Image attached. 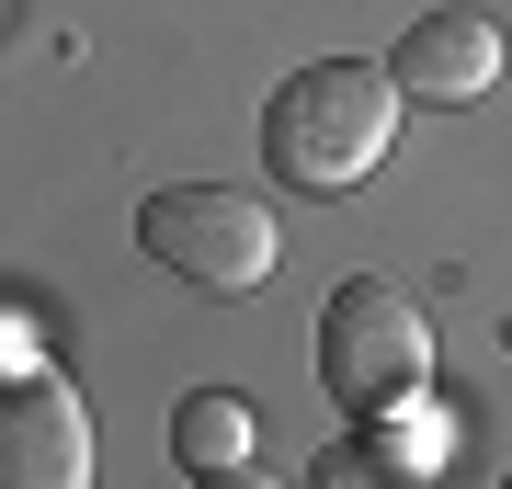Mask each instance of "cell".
Wrapping results in <instances>:
<instances>
[{
  "label": "cell",
  "mask_w": 512,
  "mask_h": 489,
  "mask_svg": "<svg viewBox=\"0 0 512 489\" xmlns=\"http://www.w3.org/2000/svg\"><path fill=\"white\" fill-rule=\"evenodd\" d=\"M387 137H399V80L376 57H319L262 103V171L285 194H319V205L353 194L387 160Z\"/></svg>",
  "instance_id": "cell-1"
},
{
  "label": "cell",
  "mask_w": 512,
  "mask_h": 489,
  "mask_svg": "<svg viewBox=\"0 0 512 489\" xmlns=\"http://www.w3.org/2000/svg\"><path fill=\"white\" fill-rule=\"evenodd\" d=\"M319 376L342 410H410L421 387H433V319H421L410 285H387V273H353V285H330L319 308Z\"/></svg>",
  "instance_id": "cell-2"
},
{
  "label": "cell",
  "mask_w": 512,
  "mask_h": 489,
  "mask_svg": "<svg viewBox=\"0 0 512 489\" xmlns=\"http://www.w3.org/2000/svg\"><path fill=\"white\" fill-rule=\"evenodd\" d=\"M137 251L183 273L194 296H251L274 273V205L239 194V182H160L137 205Z\"/></svg>",
  "instance_id": "cell-3"
},
{
  "label": "cell",
  "mask_w": 512,
  "mask_h": 489,
  "mask_svg": "<svg viewBox=\"0 0 512 489\" xmlns=\"http://www.w3.org/2000/svg\"><path fill=\"white\" fill-rule=\"evenodd\" d=\"M0 489H92V410L69 376H0Z\"/></svg>",
  "instance_id": "cell-4"
},
{
  "label": "cell",
  "mask_w": 512,
  "mask_h": 489,
  "mask_svg": "<svg viewBox=\"0 0 512 489\" xmlns=\"http://www.w3.org/2000/svg\"><path fill=\"white\" fill-rule=\"evenodd\" d=\"M501 23L490 12H421L399 46H387V80H399V103H478V91H501Z\"/></svg>",
  "instance_id": "cell-5"
},
{
  "label": "cell",
  "mask_w": 512,
  "mask_h": 489,
  "mask_svg": "<svg viewBox=\"0 0 512 489\" xmlns=\"http://www.w3.org/2000/svg\"><path fill=\"white\" fill-rule=\"evenodd\" d=\"M433 478H444V433L399 421V410H376L365 433L319 444V467H308V489H433Z\"/></svg>",
  "instance_id": "cell-6"
},
{
  "label": "cell",
  "mask_w": 512,
  "mask_h": 489,
  "mask_svg": "<svg viewBox=\"0 0 512 489\" xmlns=\"http://www.w3.org/2000/svg\"><path fill=\"white\" fill-rule=\"evenodd\" d=\"M171 455H183L194 478L251 467V455H262V421H251V399H239V387H194V399L171 410Z\"/></svg>",
  "instance_id": "cell-7"
},
{
  "label": "cell",
  "mask_w": 512,
  "mask_h": 489,
  "mask_svg": "<svg viewBox=\"0 0 512 489\" xmlns=\"http://www.w3.org/2000/svg\"><path fill=\"white\" fill-rule=\"evenodd\" d=\"M194 489H285V478H262V467H217V478H194Z\"/></svg>",
  "instance_id": "cell-8"
},
{
  "label": "cell",
  "mask_w": 512,
  "mask_h": 489,
  "mask_svg": "<svg viewBox=\"0 0 512 489\" xmlns=\"http://www.w3.org/2000/svg\"><path fill=\"white\" fill-rule=\"evenodd\" d=\"M501 489H512V478H501Z\"/></svg>",
  "instance_id": "cell-9"
}]
</instances>
